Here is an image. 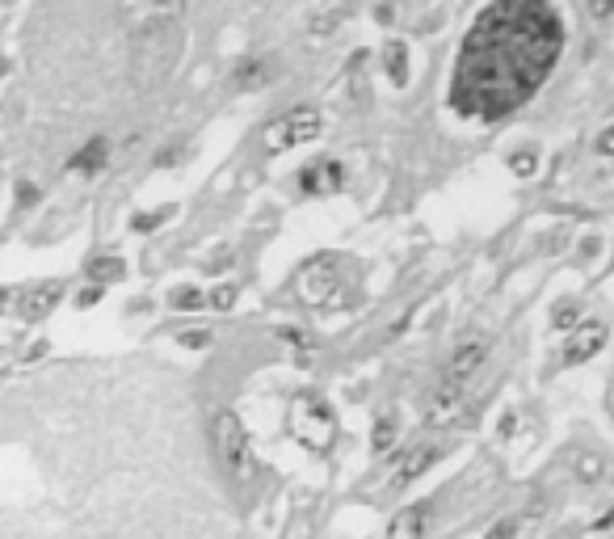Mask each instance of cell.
<instances>
[{"instance_id": "cell-1", "label": "cell", "mask_w": 614, "mask_h": 539, "mask_svg": "<svg viewBox=\"0 0 614 539\" xmlns=\"http://www.w3.org/2000/svg\"><path fill=\"white\" fill-rule=\"evenodd\" d=\"M564 51V22L543 0H497L467 30L450 106L463 118H505L526 106Z\"/></svg>"}, {"instance_id": "cell-2", "label": "cell", "mask_w": 614, "mask_h": 539, "mask_svg": "<svg viewBox=\"0 0 614 539\" xmlns=\"http://www.w3.org/2000/svg\"><path fill=\"white\" fill-rule=\"evenodd\" d=\"M291 434L307 451L324 455L333 443H337V417H333V405L324 401L320 392H299L291 401Z\"/></svg>"}, {"instance_id": "cell-3", "label": "cell", "mask_w": 614, "mask_h": 539, "mask_svg": "<svg viewBox=\"0 0 614 539\" xmlns=\"http://www.w3.org/2000/svg\"><path fill=\"white\" fill-rule=\"evenodd\" d=\"M215 451L223 459V468L232 472L236 485H249L257 476V455H253V443H249V434H244L236 413H219L215 417Z\"/></svg>"}, {"instance_id": "cell-4", "label": "cell", "mask_w": 614, "mask_h": 539, "mask_svg": "<svg viewBox=\"0 0 614 539\" xmlns=\"http://www.w3.org/2000/svg\"><path fill=\"white\" fill-rule=\"evenodd\" d=\"M320 127H324V118H320L316 106L286 110L282 118H274V123L261 131V148L270 152V156H282V152H291L299 144H312V139L320 135Z\"/></svg>"}, {"instance_id": "cell-5", "label": "cell", "mask_w": 614, "mask_h": 539, "mask_svg": "<svg viewBox=\"0 0 614 539\" xmlns=\"http://www.w3.org/2000/svg\"><path fill=\"white\" fill-rule=\"evenodd\" d=\"M299 295L316 308H337L341 304V270H337V257H312L299 274Z\"/></svg>"}, {"instance_id": "cell-6", "label": "cell", "mask_w": 614, "mask_h": 539, "mask_svg": "<svg viewBox=\"0 0 614 539\" xmlns=\"http://www.w3.org/2000/svg\"><path fill=\"white\" fill-rule=\"evenodd\" d=\"M177 51H181V43H177V34H169V26L139 30V38H135V68H139V76H143V68H152L148 81H152V76H165Z\"/></svg>"}, {"instance_id": "cell-7", "label": "cell", "mask_w": 614, "mask_h": 539, "mask_svg": "<svg viewBox=\"0 0 614 539\" xmlns=\"http://www.w3.org/2000/svg\"><path fill=\"white\" fill-rule=\"evenodd\" d=\"M425 426H434V430H450V426H459L463 417H467V396H463V388L459 384H442L438 388H429V396H425Z\"/></svg>"}, {"instance_id": "cell-8", "label": "cell", "mask_w": 614, "mask_h": 539, "mask_svg": "<svg viewBox=\"0 0 614 539\" xmlns=\"http://www.w3.org/2000/svg\"><path fill=\"white\" fill-rule=\"evenodd\" d=\"M484 358H488V337L484 333H467L463 342L450 350V358H446V384H467L480 367H484Z\"/></svg>"}, {"instance_id": "cell-9", "label": "cell", "mask_w": 614, "mask_h": 539, "mask_svg": "<svg viewBox=\"0 0 614 539\" xmlns=\"http://www.w3.org/2000/svg\"><path fill=\"white\" fill-rule=\"evenodd\" d=\"M341 186H345V165L333 161V156H324V161L303 165V173H299V190H303V194H312V198L337 194Z\"/></svg>"}, {"instance_id": "cell-10", "label": "cell", "mask_w": 614, "mask_h": 539, "mask_svg": "<svg viewBox=\"0 0 614 539\" xmlns=\"http://www.w3.org/2000/svg\"><path fill=\"white\" fill-rule=\"evenodd\" d=\"M438 459V447L434 443H417L413 451H404L396 464H392V476H387V489H404L408 481H417V476Z\"/></svg>"}, {"instance_id": "cell-11", "label": "cell", "mask_w": 614, "mask_h": 539, "mask_svg": "<svg viewBox=\"0 0 614 539\" xmlns=\"http://www.w3.org/2000/svg\"><path fill=\"white\" fill-rule=\"evenodd\" d=\"M606 346V325L602 321H585L572 329L568 346H564V363H585V358H593Z\"/></svg>"}, {"instance_id": "cell-12", "label": "cell", "mask_w": 614, "mask_h": 539, "mask_svg": "<svg viewBox=\"0 0 614 539\" xmlns=\"http://www.w3.org/2000/svg\"><path fill=\"white\" fill-rule=\"evenodd\" d=\"M59 295H64V287L55 283H34L22 291V299H17V312H22V321H38V316H47L55 304H59Z\"/></svg>"}, {"instance_id": "cell-13", "label": "cell", "mask_w": 614, "mask_h": 539, "mask_svg": "<svg viewBox=\"0 0 614 539\" xmlns=\"http://www.w3.org/2000/svg\"><path fill=\"white\" fill-rule=\"evenodd\" d=\"M425 527H429V502H417L392 518V531L387 539H425Z\"/></svg>"}, {"instance_id": "cell-14", "label": "cell", "mask_w": 614, "mask_h": 539, "mask_svg": "<svg viewBox=\"0 0 614 539\" xmlns=\"http://www.w3.org/2000/svg\"><path fill=\"white\" fill-rule=\"evenodd\" d=\"M278 72H282V64H278L274 55H257V59H249V64H240L236 85H240V89H265Z\"/></svg>"}, {"instance_id": "cell-15", "label": "cell", "mask_w": 614, "mask_h": 539, "mask_svg": "<svg viewBox=\"0 0 614 539\" xmlns=\"http://www.w3.org/2000/svg\"><path fill=\"white\" fill-rule=\"evenodd\" d=\"M106 152H110V144H106V139H89V144L85 148H80L76 156H72V161H68V169H76V173H97L101 165H106Z\"/></svg>"}, {"instance_id": "cell-16", "label": "cell", "mask_w": 614, "mask_h": 539, "mask_svg": "<svg viewBox=\"0 0 614 539\" xmlns=\"http://www.w3.org/2000/svg\"><path fill=\"white\" fill-rule=\"evenodd\" d=\"M345 17H350V9H341V5H333V9H316L312 17H307V30H312L316 38H329Z\"/></svg>"}, {"instance_id": "cell-17", "label": "cell", "mask_w": 614, "mask_h": 539, "mask_svg": "<svg viewBox=\"0 0 614 539\" xmlns=\"http://www.w3.org/2000/svg\"><path fill=\"white\" fill-rule=\"evenodd\" d=\"M122 274H127V262H122V257H93V262H89L93 283H118Z\"/></svg>"}, {"instance_id": "cell-18", "label": "cell", "mask_w": 614, "mask_h": 539, "mask_svg": "<svg viewBox=\"0 0 614 539\" xmlns=\"http://www.w3.org/2000/svg\"><path fill=\"white\" fill-rule=\"evenodd\" d=\"M383 59H387V76H392V85H404L408 81V47L404 43H387Z\"/></svg>"}, {"instance_id": "cell-19", "label": "cell", "mask_w": 614, "mask_h": 539, "mask_svg": "<svg viewBox=\"0 0 614 539\" xmlns=\"http://www.w3.org/2000/svg\"><path fill=\"white\" fill-rule=\"evenodd\" d=\"M169 304L177 312H198V308H207V291H198V287H173Z\"/></svg>"}, {"instance_id": "cell-20", "label": "cell", "mask_w": 614, "mask_h": 539, "mask_svg": "<svg viewBox=\"0 0 614 539\" xmlns=\"http://www.w3.org/2000/svg\"><path fill=\"white\" fill-rule=\"evenodd\" d=\"M577 476H581L585 485H598L602 476H606V459H602V455H593V451L577 455Z\"/></svg>"}, {"instance_id": "cell-21", "label": "cell", "mask_w": 614, "mask_h": 539, "mask_svg": "<svg viewBox=\"0 0 614 539\" xmlns=\"http://www.w3.org/2000/svg\"><path fill=\"white\" fill-rule=\"evenodd\" d=\"M371 447H375V451H392V447H396V417H392V413L375 422V430H371Z\"/></svg>"}, {"instance_id": "cell-22", "label": "cell", "mask_w": 614, "mask_h": 539, "mask_svg": "<svg viewBox=\"0 0 614 539\" xmlns=\"http://www.w3.org/2000/svg\"><path fill=\"white\" fill-rule=\"evenodd\" d=\"M518 527H522L518 518H514V514H505V518H497V523L484 531V539H518Z\"/></svg>"}, {"instance_id": "cell-23", "label": "cell", "mask_w": 614, "mask_h": 539, "mask_svg": "<svg viewBox=\"0 0 614 539\" xmlns=\"http://www.w3.org/2000/svg\"><path fill=\"white\" fill-rule=\"evenodd\" d=\"M236 304V287L232 283H223V287H215L211 295H207V308H215V312H228Z\"/></svg>"}, {"instance_id": "cell-24", "label": "cell", "mask_w": 614, "mask_h": 539, "mask_svg": "<svg viewBox=\"0 0 614 539\" xmlns=\"http://www.w3.org/2000/svg\"><path fill=\"white\" fill-rule=\"evenodd\" d=\"M577 316H581L577 299H560V308H556V316H551V321H556L560 329H568V325H577Z\"/></svg>"}, {"instance_id": "cell-25", "label": "cell", "mask_w": 614, "mask_h": 539, "mask_svg": "<svg viewBox=\"0 0 614 539\" xmlns=\"http://www.w3.org/2000/svg\"><path fill=\"white\" fill-rule=\"evenodd\" d=\"M169 215H173V207H165V211H152V215H135V219H131V228H135V232H152V228L165 224Z\"/></svg>"}, {"instance_id": "cell-26", "label": "cell", "mask_w": 614, "mask_h": 539, "mask_svg": "<svg viewBox=\"0 0 614 539\" xmlns=\"http://www.w3.org/2000/svg\"><path fill=\"white\" fill-rule=\"evenodd\" d=\"M181 346L202 350V346H211V333H202V329H194V333H181Z\"/></svg>"}, {"instance_id": "cell-27", "label": "cell", "mask_w": 614, "mask_h": 539, "mask_svg": "<svg viewBox=\"0 0 614 539\" xmlns=\"http://www.w3.org/2000/svg\"><path fill=\"white\" fill-rule=\"evenodd\" d=\"M278 337H282V342H291V346H299V350H307V346H312V337H307V333H299V329H278Z\"/></svg>"}, {"instance_id": "cell-28", "label": "cell", "mask_w": 614, "mask_h": 539, "mask_svg": "<svg viewBox=\"0 0 614 539\" xmlns=\"http://www.w3.org/2000/svg\"><path fill=\"white\" fill-rule=\"evenodd\" d=\"M509 165H514L522 177H530V173H535V152H518L514 161H509Z\"/></svg>"}, {"instance_id": "cell-29", "label": "cell", "mask_w": 614, "mask_h": 539, "mask_svg": "<svg viewBox=\"0 0 614 539\" xmlns=\"http://www.w3.org/2000/svg\"><path fill=\"white\" fill-rule=\"evenodd\" d=\"M610 135H614L610 127H602V131H598V152H602V156H610V148H614V139H610Z\"/></svg>"}, {"instance_id": "cell-30", "label": "cell", "mask_w": 614, "mask_h": 539, "mask_svg": "<svg viewBox=\"0 0 614 539\" xmlns=\"http://www.w3.org/2000/svg\"><path fill=\"white\" fill-rule=\"evenodd\" d=\"M518 426V413H505V422H501V434H509V430H514Z\"/></svg>"}, {"instance_id": "cell-31", "label": "cell", "mask_w": 614, "mask_h": 539, "mask_svg": "<svg viewBox=\"0 0 614 539\" xmlns=\"http://www.w3.org/2000/svg\"><path fill=\"white\" fill-rule=\"evenodd\" d=\"M5 304H9V291H0V312H5Z\"/></svg>"}]
</instances>
